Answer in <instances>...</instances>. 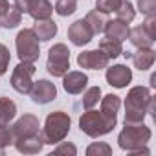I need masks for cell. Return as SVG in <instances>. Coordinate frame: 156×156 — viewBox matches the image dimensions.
Listing matches in <instances>:
<instances>
[{"label":"cell","instance_id":"cell-14","mask_svg":"<svg viewBox=\"0 0 156 156\" xmlns=\"http://www.w3.org/2000/svg\"><path fill=\"white\" fill-rule=\"evenodd\" d=\"M13 145L20 154H37V152L42 151L44 141H42V136L39 132V134L28 136V138H19V140L13 141Z\"/></svg>","mask_w":156,"mask_h":156},{"label":"cell","instance_id":"cell-35","mask_svg":"<svg viewBox=\"0 0 156 156\" xmlns=\"http://www.w3.org/2000/svg\"><path fill=\"white\" fill-rule=\"evenodd\" d=\"M28 2H30V0H15V8H17L20 13H26V9H28Z\"/></svg>","mask_w":156,"mask_h":156},{"label":"cell","instance_id":"cell-27","mask_svg":"<svg viewBox=\"0 0 156 156\" xmlns=\"http://www.w3.org/2000/svg\"><path fill=\"white\" fill-rule=\"evenodd\" d=\"M75 9H77V2H75V0H57L55 6H53V11H55L59 17L73 15Z\"/></svg>","mask_w":156,"mask_h":156},{"label":"cell","instance_id":"cell-12","mask_svg":"<svg viewBox=\"0 0 156 156\" xmlns=\"http://www.w3.org/2000/svg\"><path fill=\"white\" fill-rule=\"evenodd\" d=\"M88 85V75L79 72V70H73V72H66L62 75V88L66 94H72V96H77L81 94Z\"/></svg>","mask_w":156,"mask_h":156},{"label":"cell","instance_id":"cell-6","mask_svg":"<svg viewBox=\"0 0 156 156\" xmlns=\"http://www.w3.org/2000/svg\"><path fill=\"white\" fill-rule=\"evenodd\" d=\"M46 70L53 77H62L70 70V50H68L66 44L57 42L50 48L48 61H46Z\"/></svg>","mask_w":156,"mask_h":156},{"label":"cell","instance_id":"cell-25","mask_svg":"<svg viewBox=\"0 0 156 156\" xmlns=\"http://www.w3.org/2000/svg\"><path fill=\"white\" fill-rule=\"evenodd\" d=\"M22 22V13L13 6H9V9L4 13V17L0 19V26H4V28H8V30H13V28H17L19 24Z\"/></svg>","mask_w":156,"mask_h":156},{"label":"cell","instance_id":"cell-20","mask_svg":"<svg viewBox=\"0 0 156 156\" xmlns=\"http://www.w3.org/2000/svg\"><path fill=\"white\" fill-rule=\"evenodd\" d=\"M129 41L132 46L136 48H152V39L149 37V33L143 30V26H136V28H129Z\"/></svg>","mask_w":156,"mask_h":156},{"label":"cell","instance_id":"cell-29","mask_svg":"<svg viewBox=\"0 0 156 156\" xmlns=\"http://www.w3.org/2000/svg\"><path fill=\"white\" fill-rule=\"evenodd\" d=\"M13 141H15V136H13L11 127L0 125V149H6L8 145H13Z\"/></svg>","mask_w":156,"mask_h":156},{"label":"cell","instance_id":"cell-23","mask_svg":"<svg viewBox=\"0 0 156 156\" xmlns=\"http://www.w3.org/2000/svg\"><path fill=\"white\" fill-rule=\"evenodd\" d=\"M99 50H101L108 59H116V57H119V55L123 53V46H121V42H119V41H114V39H108V37L101 39V42H99Z\"/></svg>","mask_w":156,"mask_h":156},{"label":"cell","instance_id":"cell-37","mask_svg":"<svg viewBox=\"0 0 156 156\" xmlns=\"http://www.w3.org/2000/svg\"><path fill=\"white\" fill-rule=\"evenodd\" d=\"M151 87H152V88L156 87V75H154V73L151 75Z\"/></svg>","mask_w":156,"mask_h":156},{"label":"cell","instance_id":"cell-13","mask_svg":"<svg viewBox=\"0 0 156 156\" xmlns=\"http://www.w3.org/2000/svg\"><path fill=\"white\" fill-rule=\"evenodd\" d=\"M68 39L75 46H87L94 39V33H92L90 26L87 24V20L79 19V20H75L73 24H70V28H68Z\"/></svg>","mask_w":156,"mask_h":156},{"label":"cell","instance_id":"cell-8","mask_svg":"<svg viewBox=\"0 0 156 156\" xmlns=\"http://www.w3.org/2000/svg\"><path fill=\"white\" fill-rule=\"evenodd\" d=\"M30 96H31L33 103H37V105H48V103H51L57 98V88H55V85L51 81L39 79V81H35L31 85Z\"/></svg>","mask_w":156,"mask_h":156},{"label":"cell","instance_id":"cell-15","mask_svg":"<svg viewBox=\"0 0 156 156\" xmlns=\"http://www.w3.org/2000/svg\"><path fill=\"white\" fill-rule=\"evenodd\" d=\"M26 13H28L33 20H44V19H50V17H51L53 6H51L50 0H30Z\"/></svg>","mask_w":156,"mask_h":156},{"label":"cell","instance_id":"cell-30","mask_svg":"<svg viewBox=\"0 0 156 156\" xmlns=\"http://www.w3.org/2000/svg\"><path fill=\"white\" fill-rule=\"evenodd\" d=\"M9 61H11V55H9V50L6 44L0 42V77H2L8 68H9Z\"/></svg>","mask_w":156,"mask_h":156},{"label":"cell","instance_id":"cell-16","mask_svg":"<svg viewBox=\"0 0 156 156\" xmlns=\"http://www.w3.org/2000/svg\"><path fill=\"white\" fill-rule=\"evenodd\" d=\"M33 33L41 42H48L57 35V24L51 19H44V20H35L33 24Z\"/></svg>","mask_w":156,"mask_h":156},{"label":"cell","instance_id":"cell-4","mask_svg":"<svg viewBox=\"0 0 156 156\" xmlns=\"http://www.w3.org/2000/svg\"><path fill=\"white\" fill-rule=\"evenodd\" d=\"M152 132L147 125L143 123H134V125H125L123 130L118 134V145L127 151V152H132L134 149H140L143 145L149 143Z\"/></svg>","mask_w":156,"mask_h":156},{"label":"cell","instance_id":"cell-33","mask_svg":"<svg viewBox=\"0 0 156 156\" xmlns=\"http://www.w3.org/2000/svg\"><path fill=\"white\" fill-rule=\"evenodd\" d=\"M53 154H70V156H75L77 154V149L73 143H68V141H59L57 147L53 149Z\"/></svg>","mask_w":156,"mask_h":156},{"label":"cell","instance_id":"cell-28","mask_svg":"<svg viewBox=\"0 0 156 156\" xmlns=\"http://www.w3.org/2000/svg\"><path fill=\"white\" fill-rule=\"evenodd\" d=\"M112 147L105 141H94L87 147V156H110Z\"/></svg>","mask_w":156,"mask_h":156},{"label":"cell","instance_id":"cell-31","mask_svg":"<svg viewBox=\"0 0 156 156\" xmlns=\"http://www.w3.org/2000/svg\"><path fill=\"white\" fill-rule=\"evenodd\" d=\"M119 2H121V0H96V9H99V11L108 15V13L118 9Z\"/></svg>","mask_w":156,"mask_h":156},{"label":"cell","instance_id":"cell-32","mask_svg":"<svg viewBox=\"0 0 156 156\" xmlns=\"http://www.w3.org/2000/svg\"><path fill=\"white\" fill-rule=\"evenodd\" d=\"M138 9L145 17L156 15V0H138Z\"/></svg>","mask_w":156,"mask_h":156},{"label":"cell","instance_id":"cell-7","mask_svg":"<svg viewBox=\"0 0 156 156\" xmlns=\"http://www.w3.org/2000/svg\"><path fill=\"white\" fill-rule=\"evenodd\" d=\"M37 72V68H35V62H26V61H20L15 68H13V73H11V79H9V83H11V88L15 90V92H19V94H30V90H31V85H33V81H31V77H33V73Z\"/></svg>","mask_w":156,"mask_h":156},{"label":"cell","instance_id":"cell-24","mask_svg":"<svg viewBox=\"0 0 156 156\" xmlns=\"http://www.w3.org/2000/svg\"><path fill=\"white\" fill-rule=\"evenodd\" d=\"M114 13H116L118 20H121L125 24H130L134 20V17H136V9H134L132 2H129V0H121L119 6H118V9Z\"/></svg>","mask_w":156,"mask_h":156},{"label":"cell","instance_id":"cell-22","mask_svg":"<svg viewBox=\"0 0 156 156\" xmlns=\"http://www.w3.org/2000/svg\"><path fill=\"white\" fill-rule=\"evenodd\" d=\"M17 116V105L9 98H0V125H9Z\"/></svg>","mask_w":156,"mask_h":156},{"label":"cell","instance_id":"cell-34","mask_svg":"<svg viewBox=\"0 0 156 156\" xmlns=\"http://www.w3.org/2000/svg\"><path fill=\"white\" fill-rule=\"evenodd\" d=\"M143 30L149 33V37L152 39V41H156V15H152V17H145V20H143Z\"/></svg>","mask_w":156,"mask_h":156},{"label":"cell","instance_id":"cell-1","mask_svg":"<svg viewBox=\"0 0 156 156\" xmlns=\"http://www.w3.org/2000/svg\"><path fill=\"white\" fill-rule=\"evenodd\" d=\"M151 99V90L147 87H132L125 98V119L123 125L143 123L147 116V103Z\"/></svg>","mask_w":156,"mask_h":156},{"label":"cell","instance_id":"cell-21","mask_svg":"<svg viewBox=\"0 0 156 156\" xmlns=\"http://www.w3.org/2000/svg\"><path fill=\"white\" fill-rule=\"evenodd\" d=\"M99 101H101V112H103L105 116H108V118L118 119V112H119V107H121L119 96H116V94H107V96H103Z\"/></svg>","mask_w":156,"mask_h":156},{"label":"cell","instance_id":"cell-38","mask_svg":"<svg viewBox=\"0 0 156 156\" xmlns=\"http://www.w3.org/2000/svg\"><path fill=\"white\" fill-rule=\"evenodd\" d=\"M4 152H6V151H4V149H0V156H4Z\"/></svg>","mask_w":156,"mask_h":156},{"label":"cell","instance_id":"cell-18","mask_svg":"<svg viewBox=\"0 0 156 156\" xmlns=\"http://www.w3.org/2000/svg\"><path fill=\"white\" fill-rule=\"evenodd\" d=\"M105 35L108 37V39H114V41H119V42H123L127 37H129V24H125V22H121V20H108L107 22V26H105Z\"/></svg>","mask_w":156,"mask_h":156},{"label":"cell","instance_id":"cell-19","mask_svg":"<svg viewBox=\"0 0 156 156\" xmlns=\"http://www.w3.org/2000/svg\"><path fill=\"white\" fill-rule=\"evenodd\" d=\"M85 20H87V24L90 26L92 33H94V35H99V33H103V30H105V26H107V22H108V17H107V13H103V11H99V9H92V11L87 13Z\"/></svg>","mask_w":156,"mask_h":156},{"label":"cell","instance_id":"cell-11","mask_svg":"<svg viewBox=\"0 0 156 156\" xmlns=\"http://www.w3.org/2000/svg\"><path fill=\"white\" fill-rule=\"evenodd\" d=\"M108 57L101 50H87L77 55V64L87 70H103L108 66Z\"/></svg>","mask_w":156,"mask_h":156},{"label":"cell","instance_id":"cell-3","mask_svg":"<svg viewBox=\"0 0 156 156\" xmlns=\"http://www.w3.org/2000/svg\"><path fill=\"white\" fill-rule=\"evenodd\" d=\"M116 125H118V119L105 116L101 110H92V108H88V110L83 112V116L79 118V129H81V132H85V134L90 136V138L105 136V134L112 132Z\"/></svg>","mask_w":156,"mask_h":156},{"label":"cell","instance_id":"cell-26","mask_svg":"<svg viewBox=\"0 0 156 156\" xmlns=\"http://www.w3.org/2000/svg\"><path fill=\"white\" fill-rule=\"evenodd\" d=\"M99 99H101V88H99V87H90V88H87L85 94H83V108L88 110V108L96 107Z\"/></svg>","mask_w":156,"mask_h":156},{"label":"cell","instance_id":"cell-5","mask_svg":"<svg viewBox=\"0 0 156 156\" xmlns=\"http://www.w3.org/2000/svg\"><path fill=\"white\" fill-rule=\"evenodd\" d=\"M15 48H17V55L20 61L26 62H35L41 55V46H39V39L35 37L33 30H20L15 37Z\"/></svg>","mask_w":156,"mask_h":156},{"label":"cell","instance_id":"cell-2","mask_svg":"<svg viewBox=\"0 0 156 156\" xmlns=\"http://www.w3.org/2000/svg\"><path fill=\"white\" fill-rule=\"evenodd\" d=\"M70 125H72V119L66 112H62V110L50 112L46 116L44 127L41 130L44 145H57L59 141H62L70 132Z\"/></svg>","mask_w":156,"mask_h":156},{"label":"cell","instance_id":"cell-36","mask_svg":"<svg viewBox=\"0 0 156 156\" xmlns=\"http://www.w3.org/2000/svg\"><path fill=\"white\" fill-rule=\"evenodd\" d=\"M8 9H9V2H8V0H0V19L4 17V13Z\"/></svg>","mask_w":156,"mask_h":156},{"label":"cell","instance_id":"cell-17","mask_svg":"<svg viewBox=\"0 0 156 156\" xmlns=\"http://www.w3.org/2000/svg\"><path fill=\"white\" fill-rule=\"evenodd\" d=\"M130 59H132L134 68H138L140 72H145L154 64L156 53H154L152 48H138V51L130 53Z\"/></svg>","mask_w":156,"mask_h":156},{"label":"cell","instance_id":"cell-9","mask_svg":"<svg viewBox=\"0 0 156 156\" xmlns=\"http://www.w3.org/2000/svg\"><path fill=\"white\" fill-rule=\"evenodd\" d=\"M11 130H13L15 140H19V138H28V136H33V134H39V132H41L39 118L33 116V114H24V116H20V118L11 125Z\"/></svg>","mask_w":156,"mask_h":156},{"label":"cell","instance_id":"cell-10","mask_svg":"<svg viewBox=\"0 0 156 156\" xmlns=\"http://www.w3.org/2000/svg\"><path fill=\"white\" fill-rule=\"evenodd\" d=\"M105 79L110 87L114 88H125L130 81H132V70L125 64H114V66H107L105 72Z\"/></svg>","mask_w":156,"mask_h":156}]
</instances>
